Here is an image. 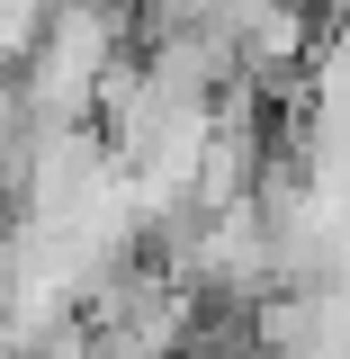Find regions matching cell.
Segmentation results:
<instances>
[{
  "label": "cell",
  "mask_w": 350,
  "mask_h": 359,
  "mask_svg": "<svg viewBox=\"0 0 350 359\" xmlns=\"http://www.w3.org/2000/svg\"><path fill=\"white\" fill-rule=\"evenodd\" d=\"M90 359H153V351H135V341H117V332H90Z\"/></svg>",
  "instance_id": "cell-1"
}]
</instances>
